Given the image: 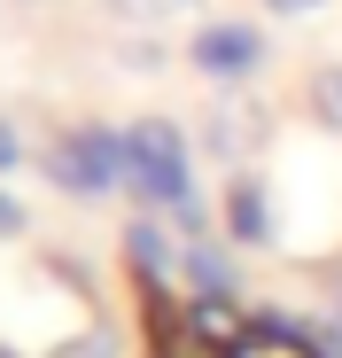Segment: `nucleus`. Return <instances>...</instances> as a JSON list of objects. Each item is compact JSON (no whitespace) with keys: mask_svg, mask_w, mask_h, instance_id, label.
Masks as SVG:
<instances>
[{"mask_svg":"<svg viewBox=\"0 0 342 358\" xmlns=\"http://www.w3.org/2000/svg\"><path fill=\"white\" fill-rule=\"evenodd\" d=\"M304 101H311V117H319L327 133H342V63H319L311 86H304Z\"/></svg>","mask_w":342,"mask_h":358,"instance_id":"nucleus-11","label":"nucleus"},{"mask_svg":"<svg viewBox=\"0 0 342 358\" xmlns=\"http://www.w3.org/2000/svg\"><path fill=\"white\" fill-rule=\"evenodd\" d=\"M311 335H319V350H327V358H342V296H334V304H327V320H319Z\"/></svg>","mask_w":342,"mask_h":358,"instance_id":"nucleus-12","label":"nucleus"},{"mask_svg":"<svg viewBox=\"0 0 342 358\" xmlns=\"http://www.w3.org/2000/svg\"><path fill=\"white\" fill-rule=\"evenodd\" d=\"M234 288H241V273H234V257H225L210 234L179 250V296H234Z\"/></svg>","mask_w":342,"mask_h":358,"instance_id":"nucleus-8","label":"nucleus"},{"mask_svg":"<svg viewBox=\"0 0 342 358\" xmlns=\"http://www.w3.org/2000/svg\"><path fill=\"white\" fill-rule=\"evenodd\" d=\"M125 148H133V187H140V203L163 210L187 242H202V203H195V171H187V133L171 125V117H140V125H125Z\"/></svg>","mask_w":342,"mask_h":358,"instance_id":"nucleus-1","label":"nucleus"},{"mask_svg":"<svg viewBox=\"0 0 342 358\" xmlns=\"http://www.w3.org/2000/svg\"><path fill=\"white\" fill-rule=\"evenodd\" d=\"M0 358H24V350H16V343H0Z\"/></svg>","mask_w":342,"mask_h":358,"instance_id":"nucleus-16","label":"nucleus"},{"mask_svg":"<svg viewBox=\"0 0 342 358\" xmlns=\"http://www.w3.org/2000/svg\"><path fill=\"white\" fill-rule=\"evenodd\" d=\"M265 8H272V16H319L327 0H265Z\"/></svg>","mask_w":342,"mask_h":358,"instance_id":"nucleus-14","label":"nucleus"},{"mask_svg":"<svg viewBox=\"0 0 342 358\" xmlns=\"http://www.w3.org/2000/svg\"><path fill=\"white\" fill-rule=\"evenodd\" d=\"M179 250H187V234H171L163 218L125 226V265L140 273V288H179Z\"/></svg>","mask_w":342,"mask_h":358,"instance_id":"nucleus-4","label":"nucleus"},{"mask_svg":"<svg viewBox=\"0 0 342 358\" xmlns=\"http://www.w3.org/2000/svg\"><path fill=\"white\" fill-rule=\"evenodd\" d=\"M47 179L63 195H117V187H133V148L117 125H70L47 148Z\"/></svg>","mask_w":342,"mask_h":358,"instance_id":"nucleus-2","label":"nucleus"},{"mask_svg":"<svg viewBox=\"0 0 342 358\" xmlns=\"http://www.w3.org/2000/svg\"><path fill=\"white\" fill-rule=\"evenodd\" d=\"M47 358H125V335L109 327V320H86L78 335H63V343H47Z\"/></svg>","mask_w":342,"mask_h":358,"instance_id":"nucleus-10","label":"nucleus"},{"mask_svg":"<svg viewBox=\"0 0 342 358\" xmlns=\"http://www.w3.org/2000/svg\"><path fill=\"white\" fill-rule=\"evenodd\" d=\"M234 358H327V350H319V335H311L304 320H288V312H257V320L241 327Z\"/></svg>","mask_w":342,"mask_h":358,"instance_id":"nucleus-6","label":"nucleus"},{"mask_svg":"<svg viewBox=\"0 0 342 358\" xmlns=\"http://www.w3.org/2000/svg\"><path fill=\"white\" fill-rule=\"evenodd\" d=\"M225 234H234L241 250H265L272 242V187L257 171H234L225 179Z\"/></svg>","mask_w":342,"mask_h":358,"instance_id":"nucleus-5","label":"nucleus"},{"mask_svg":"<svg viewBox=\"0 0 342 358\" xmlns=\"http://www.w3.org/2000/svg\"><path fill=\"white\" fill-rule=\"evenodd\" d=\"M195 71L202 78H218V86H241V78H257V63H265V31L257 24H241V16H218V24H202L195 31Z\"/></svg>","mask_w":342,"mask_h":358,"instance_id":"nucleus-3","label":"nucleus"},{"mask_svg":"<svg viewBox=\"0 0 342 358\" xmlns=\"http://www.w3.org/2000/svg\"><path fill=\"white\" fill-rule=\"evenodd\" d=\"M109 16L133 24V31H171V24L202 16V0H109Z\"/></svg>","mask_w":342,"mask_h":358,"instance_id":"nucleus-9","label":"nucleus"},{"mask_svg":"<svg viewBox=\"0 0 342 358\" xmlns=\"http://www.w3.org/2000/svg\"><path fill=\"white\" fill-rule=\"evenodd\" d=\"M16 164V133H8V117H0V171Z\"/></svg>","mask_w":342,"mask_h":358,"instance_id":"nucleus-15","label":"nucleus"},{"mask_svg":"<svg viewBox=\"0 0 342 358\" xmlns=\"http://www.w3.org/2000/svg\"><path fill=\"white\" fill-rule=\"evenodd\" d=\"M202 141H210V156H225V164L241 171V156L265 141V109H257V101H218L210 125H202Z\"/></svg>","mask_w":342,"mask_h":358,"instance_id":"nucleus-7","label":"nucleus"},{"mask_svg":"<svg viewBox=\"0 0 342 358\" xmlns=\"http://www.w3.org/2000/svg\"><path fill=\"white\" fill-rule=\"evenodd\" d=\"M24 226H31V210H24V203H16L8 187H0V242H16V234H24Z\"/></svg>","mask_w":342,"mask_h":358,"instance_id":"nucleus-13","label":"nucleus"}]
</instances>
